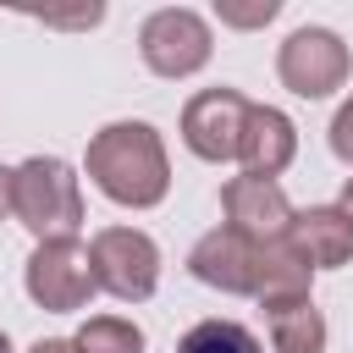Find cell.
I'll return each mask as SVG.
<instances>
[{"label":"cell","instance_id":"cell-1","mask_svg":"<svg viewBox=\"0 0 353 353\" xmlns=\"http://www.w3.org/2000/svg\"><path fill=\"white\" fill-rule=\"evenodd\" d=\"M88 182L121 204V210H154L171 193V160H165V138L149 121H110L88 138L83 154Z\"/></svg>","mask_w":353,"mask_h":353},{"label":"cell","instance_id":"cell-21","mask_svg":"<svg viewBox=\"0 0 353 353\" xmlns=\"http://www.w3.org/2000/svg\"><path fill=\"white\" fill-rule=\"evenodd\" d=\"M0 353H11V336H6V331H0Z\"/></svg>","mask_w":353,"mask_h":353},{"label":"cell","instance_id":"cell-16","mask_svg":"<svg viewBox=\"0 0 353 353\" xmlns=\"http://www.w3.org/2000/svg\"><path fill=\"white\" fill-rule=\"evenodd\" d=\"M276 11H281V0H254V6L215 0V17H221V28H265V22H276Z\"/></svg>","mask_w":353,"mask_h":353},{"label":"cell","instance_id":"cell-15","mask_svg":"<svg viewBox=\"0 0 353 353\" xmlns=\"http://www.w3.org/2000/svg\"><path fill=\"white\" fill-rule=\"evenodd\" d=\"M72 342L77 353H143V325L127 314H88Z\"/></svg>","mask_w":353,"mask_h":353},{"label":"cell","instance_id":"cell-18","mask_svg":"<svg viewBox=\"0 0 353 353\" xmlns=\"http://www.w3.org/2000/svg\"><path fill=\"white\" fill-rule=\"evenodd\" d=\"M28 353H77V342H72V336H39Z\"/></svg>","mask_w":353,"mask_h":353},{"label":"cell","instance_id":"cell-14","mask_svg":"<svg viewBox=\"0 0 353 353\" xmlns=\"http://www.w3.org/2000/svg\"><path fill=\"white\" fill-rule=\"evenodd\" d=\"M176 353H265V347H259V336H254L243 320H221V314H210V320H199V325L182 331Z\"/></svg>","mask_w":353,"mask_h":353},{"label":"cell","instance_id":"cell-8","mask_svg":"<svg viewBox=\"0 0 353 353\" xmlns=\"http://www.w3.org/2000/svg\"><path fill=\"white\" fill-rule=\"evenodd\" d=\"M221 215L232 232H243L248 243H281L287 226H292V199L281 182H265V176H232L221 188Z\"/></svg>","mask_w":353,"mask_h":353},{"label":"cell","instance_id":"cell-19","mask_svg":"<svg viewBox=\"0 0 353 353\" xmlns=\"http://www.w3.org/2000/svg\"><path fill=\"white\" fill-rule=\"evenodd\" d=\"M11 182H17V165H0V221L11 215Z\"/></svg>","mask_w":353,"mask_h":353},{"label":"cell","instance_id":"cell-6","mask_svg":"<svg viewBox=\"0 0 353 353\" xmlns=\"http://www.w3.org/2000/svg\"><path fill=\"white\" fill-rule=\"evenodd\" d=\"M99 292H110L116 303H143L160 287V243L138 226H105L88 243Z\"/></svg>","mask_w":353,"mask_h":353},{"label":"cell","instance_id":"cell-9","mask_svg":"<svg viewBox=\"0 0 353 353\" xmlns=\"http://www.w3.org/2000/svg\"><path fill=\"white\" fill-rule=\"evenodd\" d=\"M254 254H259V243H248L243 232L210 226V232L188 248V276L204 281V287H215V292L248 298V287H254Z\"/></svg>","mask_w":353,"mask_h":353},{"label":"cell","instance_id":"cell-2","mask_svg":"<svg viewBox=\"0 0 353 353\" xmlns=\"http://www.w3.org/2000/svg\"><path fill=\"white\" fill-rule=\"evenodd\" d=\"M11 215L39 237H77L83 226V182L61 154H28L11 182Z\"/></svg>","mask_w":353,"mask_h":353},{"label":"cell","instance_id":"cell-11","mask_svg":"<svg viewBox=\"0 0 353 353\" xmlns=\"http://www.w3.org/2000/svg\"><path fill=\"white\" fill-rule=\"evenodd\" d=\"M237 160H243V176L276 182V176L298 160V127H292V116L276 110V105H254V110H248V127H243Z\"/></svg>","mask_w":353,"mask_h":353},{"label":"cell","instance_id":"cell-13","mask_svg":"<svg viewBox=\"0 0 353 353\" xmlns=\"http://www.w3.org/2000/svg\"><path fill=\"white\" fill-rule=\"evenodd\" d=\"M270 325V353H325V314L309 303H287V309H270L265 314Z\"/></svg>","mask_w":353,"mask_h":353},{"label":"cell","instance_id":"cell-5","mask_svg":"<svg viewBox=\"0 0 353 353\" xmlns=\"http://www.w3.org/2000/svg\"><path fill=\"white\" fill-rule=\"evenodd\" d=\"M347 72H353V55H347L342 33H331V28H320V22L292 28V33L281 39V50H276V77H281V88L298 94V99H331V94L347 83Z\"/></svg>","mask_w":353,"mask_h":353},{"label":"cell","instance_id":"cell-12","mask_svg":"<svg viewBox=\"0 0 353 353\" xmlns=\"http://www.w3.org/2000/svg\"><path fill=\"white\" fill-rule=\"evenodd\" d=\"M248 298H254L265 314H270V309H287V303H309V298H314V270L287 248V237H281V243H259Z\"/></svg>","mask_w":353,"mask_h":353},{"label":"cell","instance_id":"cell-17","mask_svg":"<svg viewBox=\"0 0 353 353\" xmlns=\"http://www.w3.org/2000/svg\"><path fill=\"white\" fill-rule=\"evenodd\" d=\"M331 154L342 160V165H353V94L336 105V116H331Z\"/></svg>","mask_w":353,"mask_h":353},{"label":"cell","instance_id":"cell-3","mask_svg":"<svg viewBox=\"0 0 353 353\" xmlns=\"http://www.w3.org/2000/svg\"><path fill=\"white\" fill-rule=\"evenodd\" d=\"M22 287L44 314H77L94 303L99 276L77 237H50V243H33V254L22 265Z\"/></svg>","mask_w":353,"mask_h":353},{"label":"cell","instance_id":"cell-10","mask_svg":"<svg viewBox=\"0 0 353 353\" xmlns=\"http://www.w3.org/2000/svg\"><path fill=\"white\" fill-rule=\"evenodd\" d=\"M287 248L309 270H342L353 259V215L342 204H309L287 226Z\"/></svg>","mask_w":353,"mask_h":353},{"label":"cell","instance_id":"cell-20","mask_svg":"<svg viewBox=\"0 0 353 353\" xmlns=\"http://www.w3.org/2000/svg\"><path fill=\"white\" fill-rule=\"evenodd\" d=\"M336 204H342V210H347V215H353V176H347V182H342V199H336Z\"/></svg>","mask_w":353,"mask_h":353},{"label":"cell","instance_id":"cell-4","mask_svg":"<svg viewBox=\"0 0 353 353\" xmlns=\"http://www.w3.org/2000/svg\"><path fill=\"white\" fill-rule=\"evenodd\" d=\"M138 55H143V66H149L154 77L182 83V77H193V72L210 66L215 33H210V22H204L193 6H160V11H149L143 28H138Z\"/></svg>","mask_w":353,"mask_h":353},{"label":"cell","instance_id":"cell-7","mask_svg":"<svg viewBox=\"0 0 353 353\" xmlns=\"http://www.w3.org/2000/svg\"><path fill=\"white\" fill-rule=\"evenodd\" d=\"M248 110H254V99H248L243 88H226V83H221V88H199V94L182 105V121H176L188 154H199V160H210V165L237 160Z\"/></svg>","mask_w":353,"mask_h":353}]
</instances>
